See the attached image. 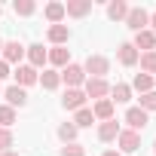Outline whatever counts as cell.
Masks as SVG:
<instances>
[{"mask_svg":"<svg viewBox=\"0 0 156 156\" xmlns=\"http://www.w3.org/2000/svg\"><path fill=\"white\" fill-rule=\"evenodd\" d=\"M92 122H95V113H92L89 107H80V110H76V116H73V126H76V129L92 126Z\"/></svg>","mask_w":156,"mask_h":156,"instance_id":"19","label":"cell"},{"mask_svg":"<svg viewBox=\"0 0 156 156\" xmlns=\"http://www.w3.org/2000/svg\"><path fill=\"white\" fill-rule=\"evenodd\" d=\"M67 58H70L67 46H55V49L49 52V61H52V64H58V67H61V64H67Z\"/></svg>","mask_w":156,"mask_h":156,"instance_id":"23","label":"cell"},{"mask_svg":"<svg viewBox=\"0 0 156 156\" xmlns=\"http://www.w3.org/2000/svg\"><path fill=\"white\" fill-rule=\"evenodd\" d=\"M83 70L92 73V80H104V73L110 70V61H107L104 55H89L86 64H83Z\"/></svg>","mask_w":156,"mask_h":156,"instance_id":"1","label":"cell"},{"mask_svg":"<svg viewBox=\"0 0 156 156\" xmlns=\"http://www.w3.org/2000/svg\"><path fill=\"white\" fill-rule=\"evenodd\" d=\"M12 76H16V86H22V89H25V86H34V83H37V67H31V64H19Z\"/></svg>","mask_w":156,"mask_h":156,"instance_id":"2","label":"cell"},{"mask_svg":"<svg viewBox=\"0 0 156 156\" xmlns=\"http://www.w3.org/2000/svg\"><path fill=\"white\" fill-rule=\"evenodd\" d=\"M28 58H31V67H40V64L49 61V52H46L40 43H34V46H28Z\"/></svg>","mask_w":156,"mask_h":156,"instance_id":"13","label":"cell"},{"mask_svg":"<svg viewBox=\"0 0 156 156\" xmlns=\"http://www.w3.org/2000/svg\"><path fill=\"white\" fill-rule=\"evenodd\" d=\"M12 147V132L9 129H0V153H6Z\"/></svg>","mask_w":156,"mask_h":156,"instance_id":"30","label":"cell"},{"mask_svg":"<svg viewBox=\"0 0 156 156\" xmlns=\"http://www.w3.org/2000/svg\"><path fill=\"white\" fill-rule=\"evenodd\" d=\"M119 61H122L126 67L138 64V49H135L132 43H122V46H119Z\"/></svg>","mask_w":156,"mask_h":156,"instance_id":"16","label":"cell"},{"mask_svg":"<svg viewBox=\"0 0 156 156\" xmlns=\"http://www.w3.org/2000/svg\"><path fill=\"white\" fill-rule=\"evenodd\" d=\"M132 86H135V89H138L141 95H144V92H153V76H147V73H138Z\"/></svg>","mask_w":156,"mask_h":156,"instance_id":"24","label":"cell"},{"mask_svg":"<svg viewBox=\"0 0 156 156\" xmlns=\"http://www.w3.org/2000/svg\"><path fill=\"white\" fill-rule=\"evenodd\" d=\"M46 19H49L52 25H58V22L64 19V3H49V6H46Z\"/></svg>","mask_w":156,"mask_h":156,"instance_id":"22","label":"cell"},{"mask_svg":"<svg viewBox=\"0 0 156 156\" xmlns=\"http://www.w3.org/2000/svg\"><path fill=\"white\" fill-rule=\"evenodd\" d=\"M3 76H9V64H6L3 58H0V80H3Z\"/></svg>","mask_w":156,"mask_h":156,"instance_id":"32","label":"cell"},{"mask_svg":"<svg viewBox=\"0 0 156 156\" xmlns=\"http://www.w3.org/2000/svg\"><path fill=\"white\" fill-rule=\"evenodd\" d=\"M3 61L6 64H16V61H22V55H25V46L19 43V40H9V43H3Z\"/></svg>","mask_w":156,"mask_h":156,"instance_id":"4","label":"cell"},{"mask_svg":"<svg viewBox=\"0 0 156 156\" xmlns=\"http://www.w3.org/2000/svg\"><path fill=\"white\" fill-rule=\"evenodd\" d=\"M89 9H92V0H67L64 3V16H76V19L86 16Z\"/></svg>","mask_w":156,"mask_h":156,"instance_id":"11","label":"cell"},{"mask_svg":"<svg viewBox=\"0 0 156 156\" xmlns=\"http://www.w3.org/2000/svg\"><path fill=\"white\" fill-rule=\"evenodd\" d=\"M147 22H150V16H147V12H144L141 6L129 9V16H126V25H129V28H132L135 34H138V31H144V25H147Z\"/></svg>","mask_w":156,"mask_h":156,"instance_id":"5","label":"cell"},{"mask_svg":"<svg viewBox=\"0 0 156 156\" xmlns=\"http://www.w3.org/2000/svg\"><path fill=\"white\" fill-rule=\"evenodd\" d=\"M67 37H70V31H67V25H52V28H49V40H52L55 46H61V43L67 40Z\"/></svg>","mask_w":156,"mask_h":156,"instance_id":"18","label":"cell"},{"mask_svg":"<svg viewBox=\"0 0 156 156\" xmlns=\"http://www.w3.org/2000/svg\"><path fill=\"white\" fill-rule=\"evenodd\" d=\"M141 110H156V92H144L141 95Z\"/></svg>","mask_w":156,"mask_h":156,"instance_id":"29","label":"cell"},{"mask_svg":"<svg viewBox=\"0 0 156 156\" xmlns=\"http://www.w3.org/2000/svg\"><path fill=\"white\" fill-rule=\"evenodd\" d=\"M58 138L70 144V141L76 138V126H73V122H64V126H58Z\"/></svg>","mask_w":156,"mask_h":156,"instance_id":"28","label":"cell"},{"mask_svg":"<svg viewBox=\"0 0 156 156\" xmlns=\"http://www.w3.org/2000/svg\"><path fill=\"white\" fill-rule=\"evenodd\" d=\"M6 101H9V107L16 110V107H25V104H28V95H25L22 86H9V89H6Z\"/></svg>","mask_w":156,"mask_h":156,"instance_id":"12","label":"cell"},{"mask_svg":"<svg viewBox=\"0 0 156 156\" xmlns=\"http://www.w3.org/2000/svg\"><path fill=\"white\" fill-rule=\"evenodd\" d=\"M116 135H119V122H116V119H107V122L98 126V138H101V141H113Z\"/></svg>","mask_w":156,"mask_h":156,"instance_id":"15","label":"cell"},{"mask_svg":"<svg viewBox=\"0 0 156 156\" xmlns=\"http://www.w3.org/2000/svg\"><path fill=\"white\" fill-rule=\"evenodd\" d=\"M132 46H135V49H144V52H153V49H156V34L144 28V31L135 34V43H132Z\"/></svg>","mask_w":156,"mask_h":156,"instance_id":"8","label":"cell"},{"mask_svg":"<svg viewBox=\"0 0 156 156\" xmlns=\"http://www.w3.org/2000/svg\"><path fill=\"white\" fill-rule=\"evenodd\" d=\"M153 150H156V147H153Z\"/></svg>","mask_w":156,"mask_h":156,"instance_id":"37","label":"cell"},{"mask_svg":"<svg viewBox=\"0 0 156 156\" xmlns=\"http://www.w3.org/2000/svg\"><path fill=\"white\" fill-rule=\"evenodd\" d=\"M150 25H153V34H156V12L150 16Z\"/></svg>","mask_w":156,"mask_h":156,"instance_id":"33","label":"cell"},{"mask_svg":"<svg viewBox=\"0 0 156 156\" xmlns=\"http://www.w3.org/2000/svg\"><path fill=\"white\" fill-rule=\"evenodd\" d=\"M104 156H122V153H116V150H107V153H104Z\"/></svg>","mask_w":156,"mask_h":156,"instance_id":"34","label":"cell"},{"mask_svg":"<svg viewBox=\"0 0 156 156\" xmlns=\"http://www.w3.org/2000/svg\"><path fill=\"white\" fill-rule=\"evenodd\" d=\"M12 9H16V16H31L37 9V3H34V0H16Z\"/></svg>","mask_w":156,"mask_h":156,"instance_id":"27","label":"cell"},{"mask_svg":"<svg viewBox=\"0 0 156 156\" xmlns=\"http://www.w3.org/2000/svg\"><path fill=\"white\" fill-rule=\"evenodd\" d=\"M0 52H3V40H0Z\"/></svg>","mask_w":156,"mask_h":156,"instance_id":"36","label":"cell"},{"mask_svg":"<svg viewBox=\"0 0 156 156\" xmlns=\"http://www.w3.org/2000/svg\"><path fill=\"white\" fill-rule=\"evenodd\" d=\"M141 58V70L150 76V73H156V49L153 52H144V55H138Z\"/></svg>","mask_w":156,"mask_h":156,"instance_id":"20","label":"cell"},{"mask_svg":"<svg viewBox=\"0 0 156 156\" xmlns=\"http://www.w3.org/2000/svg\"><path fill=\"white\" fill-rule=\"evenodd\" d=\"M110 92V86H107V80H92V76H89V80H86V98H104Z\"/></svg>","mask_w":156,"mask_h":156,"instance_id":"7","label":"cell"},{"mask_svg":"<svg viewBox=\"0 0 156 156\" xmlns=\"http://www.w3.org/2000/svg\"><path fill=\"white\" fill-rule=\"evenodd\" d=\"M116 141H119L122 153H135V150L141 147V135H138V132H132V129H129V132H119V135H116Z\"/></svg>","mask_w":156,"mask_h":156,"instance_id":"6","label":"cell"},{"mask_svg":"<svg viewBox=\"0 0 156 156\" xmlns=\"http://www.w3.org/2000/svg\"><path fill=\"white\" fill-rule=\"evenodd\" d=\"M126 122L132 126V132H138V129H144V126L150 122V116H147V110H141V107H129Z\"/></svg>","mask_w":156,"mask_h":156,"instance_id":"9","label":"cell"},{"mask_svg":"<svg viewBox=\"0 0 156 156\" xmlns=\"http://www.w3.org/2000/svg\"><path fill=\"white\" fill-rule=\"evenodd\" d=\"M37 80L43 83V89H58L61 73H55V70H43V76H37Z\"/></svg>","mask_w":156,"mask_h":156,"instance_id":"21","label":"cell"},{"mask_svg":"<svg viewBox=\"0 0 156 156\" xmlns=\"http://www.w3.org/2000/svg\"><path fill=\"white\" fill-rule=\"evenodd\" d=\"M0 156H16V153H9V150H6V153H0Z\"/></svg>","mask_w":156,"mask_h":156,"instance_id":"35","label":"cell"},{"mask_svg":"<svg viewBox=\"0 0 156 156\" xmlns=\"http://www.w3.org/2000/svg\"><path fill=\"white\" fill-rule=\"evenodd\" d=\"M92 113L98 116V119H113V101L110 98H101V101H95V107H92Z\"/></svg>","mask_w":156,"mask_h":156,"instance_id":"14","label":"cell"},{"mask_svg":"<svg viewBox=\"0 0 156 156\" xmlns=\"http://www.w3.org/2000/svg\"><path fill=\"white\" fill-rule=\"evenodd\" d=\"M61 156H86V150L76 144H67V147H61Z\"/></svg>","mask_w":156,"mask_h":156,"instance_id":"31","label":"cell"},{"mask_svg":"<svg viewBox=\"0 0 156 156\" xmlns=\"http://www.w3.org/2000/svg\"><path fill=\"white\" fill-rule=\"evenodd\" d=\"M83 101H86V92H80V89H67L64 98H61V104H64L67 110H80Z\"/></svg>","mask_w":156,"mask_h":156,"instance_id":"10","label":"cell"},{"mask_svg":"<svg viewBox=\"0 0 156 156\" xmlns=\"http://www.w3.org/2000/svg\"><path fill=\"white\" fill-rule=\"evenodd\" d=\"M61 80H64L70 89H76L80 83H86V70H83L80 64H67V67H64V73H61Z\"/></svg>","mask_w":156,"mask_h":156,"instance_id":"3","label":"cell"},{"mask_svg":"<svg viewBox=\"0 0 156 156\" xmlns=\"http://www.w3.org/2000/svg\"><path fill=\"white\" fill-rule=\"evenodd\" d=\"M107 16H110L113 22H119V19H126V16H129V3H126V0H113V3L107 6Z\"/></svg>","mask_w":156,"mask_h":156,"instance_id":"17","label":"cell"},{"mask_svg":"<svg viewBox=\"0 0 156 156\" xmlns=\"http://www.w3.org/2000/svg\"><path fill=\"white\" fill-rule=\"evenodd\" d=\"M110 95H113L110 101H129V98H132V89H129L126 83H116V86L110 89Z\"/></svg>","mask_w":156,"mask_h":156,"instance_id":"25","label":"cell"},{"mask_svg":"<svg viewBox=\"0 0 156 156\" xmlns=\"http://www.w3.org/2000/svg\"><path fill=\"white\" fill-rule=\"evenodd\" d=\"M12 122H16V110L9 104H3V107H0V129H9Z\"/></svg>","mask_w":156,"mask_h":156,"instance_id":"26","label":"cell"}]
</instances>
